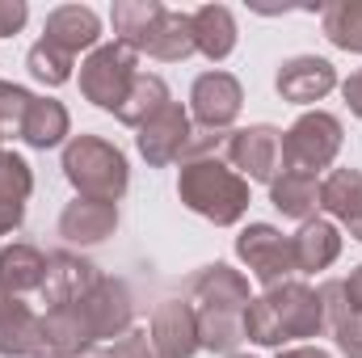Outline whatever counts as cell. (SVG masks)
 Wrapping results in <instances>:
<instances>
[{
    "mask_svg": "<svg viewBox=\"0 0 362 358\" xmlns=\"http://www.w3.org/2000/svg\"><path fill=\"white\" fill-rule=\"evenodd\" d=\"M0 139H4V131H0ZM0 152H4V148H0Z\"/></svg>",
    "mask_w": 362,
    "mask_h": 358,
    "instance_id": "41",
    "label": "cell"
},
{
    "mask_svg": "<svg viewBox=\"0 0 362 358\" xmlns=\"http://www.w3.org/2000/svg\"><path fill=\"white\" fill-rule=\"evenodd\" d=\"M325 329L329 321H325L320 287H308L299 278L278 282L245 308V342L253 346L282 350L286 342H308V337H320Z\"/></svg>",
    "mask_w": 362,
    "mask_h": 358,
    "instance_id": "1",
    "label": "cell"
},
{
    "mask_svg": "<svg viewBox=\"0 0 362 358\" xmlns=\"http://www.w3.org/2000/svg\"><path fill=\"white\" fill-rule=\"evenodd\" d=\"M189 135H194L189 110H185L181 101H169L156 118H148V122L139 127L135 148H139V156H144L152 169H169V165H177L181 156H185Z\"/></svg>",
    "mask_w": 362,
    "mask_h": 358,
    "instance_id": "10",
    "label": "cell"
},
{
    "mask_svg": "<svg viewBox=\"0 0 362 358\" xmlns=\"http://www.w3.org/2000/svg\"><path fill=\"white\" fill-rule=\"evenodd\" d=\"M17 135H21L30 148H38V152H47V148H64L68 135H72V114H68L64 101H55V97H38V93H34V101H30V110H25Z\"/></svg>",
    "mask_w": 362,
    "mask_h": 358,
    "instance_id": "21",
    "label": "cell"
},
{
    "mask_svg": "<svg viewBox=\"0 0 362 358\" xmlns=\"http://www.w3.org/2000/svg\"><path fill=\"white\" fill-rule=\"evenodd\" d=\"M139 72H144L139 55L127 42H118V38L101 42L81 64V97L93 101L97 110H105V114H118V105L127 101V93H131Z\"/></svg>",
    "mask_w": 362,
    "mask_h": 358,
    "instance_id": "5",
    "label": "cell"
},
{
    "mask_svg": "<svg viewBox=\"0 0 362 358\" xmlns=\"http://www.w3.org/2000/svg\"><path fill=\"white\" fill-rule=\"evenodd\" d=\"M346 144V127L329 110H303L286 131H282V169L286 173H308L316 178L337 161Z\"/></svg>",
    "mask_w": 362,
    "mask_h": 358,
    "instance_id": "4",
    "label": "cell"
},
{
    "mask_svg": "<svg viewBox=\"0 0 362 358\" xmlns=\"http://www.w3.org/2000/svg\"><path fill=\"white\" fill-rule=\"evenodd\" d=\"M148 59H160V64H181L194 55V13H181V8H165V17L156 21L152 38L144 42Z\"/></svg>",
    "mask_w": 362,
    "mask_h": 358,
    "instance_id": "24",
    "label": "cell"
},
{
    "mask_svg": "<svg viewBox=\"0 0 362 358\" xmlns=\"http://www.w3.org/2000/svg\"><path fill=\"white\" fill-rule=\"evenodd\" d=\"M320 211L350 224L362 215V169H333L320 181Z\"/></svg>",
    "mask_w": 362,
    "mask_h": 358,
    "instance_id": "29",
    "label": "cell"
},
{
    "mask_svg": "<svg viewBox=\"0 0 362 358\" xmlns=\"http://www.w3.org/2000/svg\"><path fill=\"white\" fill-rule=\"evenodd\" d=\"M291 258H295V274H320L341 258V232L333 219L312 215L299 224V232L291 236Z\"/></svg>",
    "mask_w": 362,
    "mask_h": 358,
    "instance_id": "18",
    "label": "cell"
},
{
    "mask_svg": "<svg viewBox=\"0 0 362 358\" xmlns=\"http://www.w3.org/2000/svg\"><path fill=\"white\" fill-rule=\"evenodd\" d=\"M38 358H68V354H55V350H42Z\"/></svg>",
    "mask_w": 362,
    "mask_h": 358,
    "instance_id": "39",
    "label": "cell"
},
{
    "mask_svg": "<svg viewBox=\"0 0 362 358\" xmlns=\"http://www.w3.org/2000/svg\"><path fill=\"white\" fill-rule=\"evenodd\" d=\"M270 207L282 219H312L320 211V181L308 178V173H278L270 181Z\"/></svg>",
    "mask_w": 362,
    "mask_h": 358,
    "instance_id": "25",
    "label": "cell"
},
{
    "mask_svg": "<svg viewBox=\"0 0 362 358\" xmlns=\"http://www.w3.org/2000/svg\"><path fill=\"white\" fill-rule=\"evenodd\" d=\"M76 358H156V354H152L148 329H127L122 337L101 342V346H89L85 354H76Z\"/></svg>",
    "mask_w": 362,
    "mask_h": 358,
    "instance_id": "32",
    "label": "cell"
},
{
    "mask_svg": "<svg viewBox=\"0 0 362 358\" xmlns=\"http://www.w3.org/2000/svg\"><path fill=\"white\" fill-rule=\"evenodd\" d=\"M177 198L215 228H232L249 215V181L240 178L223 156H189L177 169Z\"/></svg>",
    "mask_w": 362,
    "mask_h": 358,
    "instance_id": "2",
    "label": "cell"
},
{
    "mask_svg": "<svg viewBox=\"0 0 362 358\" xmlns=\"http://www.w3.org/2000/svg\"><path fill=\"white\" fill-rule=\"evenodd\" d=\"M47 258L38 245H25V241H13L0 249V291L4 295H30V291H42V278H47Z\"/></svg>",
    "mask_w": 362,
    "mask_h": 358,
    "instance_id": "22",
    "label": "cell"
},
{
    "mask_svg": "<svg viewBox=\"0 0 362 358\" xmlns=\"http://www.w3.org/2000/svg\"><path fill=\"white\" fill-rule=\"evenodd\" d=\"M240 105H245V85L223 68H211L189 85V118L202 131H232Z\"/></svg>",
    "mask_w": 362,
    "mask_h": 358,
    "instance_id": "7",
    "label": "cell"
},
{
    "mask_svg": "<svg viewBox=\"0 0 362 358\" xmlns=\"http://www.w3.org/2000/svg\"><path fill=\"white\" fill-rule=\"evenodd\" d=\"M64 178L76 190V198H97V202H118L131 185V165L127 152L101 135H72L64 144Z\"/></svg>",
    "mask_w": 362,
    "mask_h": 358,
    "instance_id": "3",
    "label": "cell"
},
{
    "mask_svg": "<svg viewBox=\"0 0 362 358\" xmlns=\"http://www.w3.org/2000/svg\"><path fill=\"white\" fill-rule=\"evenodd\" d=\"M47 350L42 316L21 299L0 291V358H38Z\"/></svg>",
    "mask_w": 362,
    "mask_h": 358,
    "instance_id": "13",
    "label": "cell"
},
{
    "mask_svg": "<svg viewBox=\"0 0 362 358\" xmlns=\"http://www.w3.org/2000/svg\"><path fill=\"white\" fill-rule=\"evenodd\" d=\"M320 299H325V321H329V333H333L337 350L346 358H362V312L346 299L341 278L325 282L320 287Z\"/></svg>",
    "mask_w": 362,
    "mask_h": 358,
    "instance_id": "23",
    "label": "cell"
},
{
    "mask_svg": "<svg viewBox=\"0 0 362 358\" xmlns=\"http://www.w3.org/2000/svg\"><path fill=\"white\" fill-rule=\"evenodd\" d=\"M118 232V202H97V198H72L59 211V236L76 249L105 245Z\"/></svg>",
    "mask_w": 362,
    "mask_h": 358,
    "instance_id": "15",
    "label": "cell"
},
{
    "mask_svg": "<svg viewBox=\"0 0 362 358\" xmlns=\"http://www.w3.org/2000/svg\"><path fill=\"white\" fill-rule=\"evenodd\" d=\"M25 21H30V4L25 0H0V38L21 34Z\"/></svg>",
    "mask_w": 362,
    "mask_h": 358,
    "instance_id": "34",
    "label": "cell"
},
{
    "mask_svg": "<svg viewBox=\"0 0 362 358\" xmlns=\"http://www.w3.org/2000/svg\"><path fill=\"white\" fill-rule=\"evenodd\" d=\"M198 312V346L211 354H236V346L245 342V312H228V308H194Z\"/></svg>",
    "mask_w": 362,
    "mask_h": 358,
    "instance_id": "28",
    "label": "cell"
},
{
    "mask_svg": "<svg viewBox=\"0 0 362 358\" xmlns=\"http://www.w3.org/2000/svg\"><path fill=\"white\" fill-rule=\"evenodd\" d=\"M148 342H152V354L156 358H194L198 346V312L189 299H165L156 304L152 312V325H148Z\"/></svg>",
    "mask_w": 362,
    "mask_h": 358,
    "instance_id": "12",
    "label": "cell"
},
{
    "mask_svg": "<svg viewBox=\"0 0 362 358\" xmlns=\"http://www.w3.org/2000/svg\"><path fill=\"white\" fill-rule=\"evenodd\" d=\"M189 304L198 308H228V312H245L253 304L249 295V278L228 262H211L189 278Z\"/></svg>",
    "mask_w": 362,
    "mask_h": 358,
    "instance_id": "16",
    "label": "cell"
},
{
    "mask_svg": "<svg viewBox=\"0 0 362 358\" xmlns=\"http://www.w3.org/2000/svg\"><path fill=\"white\" fill-rule=\"evenodd\" d=\"M278 358H333V354L320 350V346H286V350H278Z\"/></svg>",
    "mask_w": 362,
    "mask_h": 358,
    "instance_id": "37",
    "label": "cell"
},
{
    "mask_svg": "<svg viewBox=\"0 0 362 358\" xmlns=\"http://www.w3.org/2000/svg\"><path fill=\"white\" fill-rule=\"evenodd\" d=\"M240 42V30H236V17L228 4H202L194 8V51L211 64H223Z\"/></svg>",
    "mask_w": 362,
    "mask_h": 358,
    "instance_id": "20",
    "label": "cell"
},
{
    "mask_svg": "<svg viewBox=\"0 0 362 358\" xmlns=\"http://www.w3.org/2000/svg\"><path fill=\"white\" fill-rule=\"evenodd\" d=\"M341 97H346L350 114L362 118V68H358V72H350V81H341Z\"/></svg>",
    "mask_w": 362,
    "mask_h": 358,
    "instance_id": "35",
    "label": "cell"
},
{
    "mask_svg": "<svg viewBox=\"0 0 362 358\" xmlns=\"http://www.w3.org/2000/svg\"><path fill=\"white\" fill-rule=\"evenodd\" d=\"M25 68H30V76H34L38 85H47V89H59V85H68V81H72L76 55H68V51H59L55 42L38 38V42L25 51Z\"/></svg>",
    "mask_w": 362,
    "mask_h": 358,
    "instance_id": "31",
    "label": "cell"
},
{
    "mask_svg": "<svg viewBox=\"0 0 362 358\" xmlns=\"http://www.w3.org/2000/svg\"><path fill=\"white\" fill-rule=\"evenodd\" d=\"M228 358H257V354H240V350H236V354H228Z\"/></svg>",
    "mask_w": 362,
    "mask_h": 358,
    "instance_id": "40",
    "label": "cell"
},
{
    "mask_svg": "<svg viewBox=\"0 0 362 358\" xmlns=\"http://www.w3.org/2000/svg\"><path fill=\"white\" fill-rule=\"evenodd\" d=\"M169 101H173V93H169V85H165V76H156V72H139L135 85H131V93H127V101L118 105L114 118L139 131V127H144L148 118H156Z\"/></svg>",
    "mask_w": 362,
    "mask_h": 358,
    "instance_id": "27",
    "label": "cell"
},
{
    "mask_svg": "<svg viewBox=\"0 0 362 358\" xmlns=\"http://www.w3.org/2000/svg\"><path fill=\"white\" fill-rule=\"evenodd\" d=\"M341 287H346V299L362 312V266L350 270V278H341Z\"/></svg>",
    "mask_w": 362,
    "mask_h": 358,
    "instance_id": "36",
    "label": "cell"
},
{
    "mask_svg": "<svg viewBox=\"0 0 362 358\" xmlns=\"http://www.w3.org/2000/svg\"><path fill=\"white\" fill-rule=\"evenodd\" d=\"M42 38L55 42V47L68 51V55L97 51V47H101V17L93 13L89 4H59V8L47 13Z\"/></svg>",
    "mask_w": 362,
    "mask_h": 358,
    "instance_id": "17",
    "label": "cell"
},
{
    "mask_svg": "<svg viewBox=\"0 0 362 358\" xmlns=\"http://www.w3.org/2000/svg\"><path fill=\"white\" fill-rule=\"evenodd\" d=\"M236 258L249 266V274L270 291L278 282H286L295 274V258H291V236H282L274 224H249L236 236Z\"/></svg>",
    "mask_w": 362,
    "mask_h": 358,
    "instance_id": "8",
    "label": "cell"
},
{
    "mask_svg": "<svg viewBox=\"0 0 362 358\" xmlns=\"http://www.w3.org/2000/svg\"><path fill=\"white\" fill-rule=\"evenodd\" d=\"M160 17H165V4L160 0H114V8H110L114 38L127 42L135 55L144 51V42L152 38V30H156Z\"/></svg>",
    "mask_w": 362,
    "mask_h": 358,
    "instance_id": "26",
    "label": "cell"
},
{
    "mask_svg": "<svg viewBox=\"0 0 362 358\" xmlns=\"http://www.w3.org/2000/svg\"><path fill=\"white\" fill-rule=\"evenodd\" d=\"M101 278L105 274L93 266V262L76 258V253H51L47 258V278H42V291L38 295H42L47 312L51 308H68V304H81Z\"/></svg>",
    "mask_w": 362,
    "mask_h": 358,
    "instance_id": "14",
    "label": "cell"
},
{
    "mask_svg": "<svg viewBox=\"0 0 362 358\" xmlns=\"http://www.w3.org/2000/svg\"><path fill=\"white\" fill-rule=\"evenodd\" d=\"M346 228H350V236H354V241H358V245H362V215H358V219H350Z\"/></svg>",
    "mask_w": 362,
    "mask_h": 358,
    "instance_id": "38",
    "label": "cell"
},
{
    "mask_svg": "<svg viewBox=\"0 0 362 358\" xmlns=\"http://www.w3.org/2000/svg\"><path fill=\"white\" fill-rule=\"evenodd\" d=\"M89 337V346H101V342H114L122 337L127 329H135V299H131V287L122 278H101L81 304H68Z\"/></svg>",
    "mask_w": 362,
    "mask_h": 358,
    "instance_id": "6",
    "label": "cell"
},
{
    "mask_svg": "<svg viewBox=\"0 0 362 358\" xmlns=\"http://www.w3.org/2000/svg\"><path fill=\"white\" fill-rule=\"evenodd\" d=\"M34 194V169L17 152H0V236L17 232L25 219V202Z\"/></svg>",
    "mask_w": 362,
    "mask_h": 358,
    "instance_id": "19",
    "label": "cell"
},
{
    "mask_svg": "<svg viewBox=\"0 0 362 358\" xmlns=\"http://www.w3.org/2000/svg\"><path fill=\"white\" fill-rule=\"evenodd\" d=\"M223 161L245 181H266L270 185L278 178V165H282V131L270 127V122H253V127L232 131Z\"/></svg>",
    "mask_w": 362,
    "mask_h": 358,
    "instance_id": "9",
    "label": "cell"
},
{
    "mask_svg": "<svg viewBox=\"0 0 362 358\" xmlns=\"http://www.w3.org/2000/svg\"><path fill=\"white\" fill-rule=\"evenodd\" d=\"M274 89L291 105H316L337 89V68L325 55H291L274 72Z\"/></svg>",
    "mask_w": 362,
    "mask_h": 358,
    "instance_id": "11",
    "label": "cell"
},
{
    "mask_svg": "<svg viewBox=\"0 0 362 358\" xmlns=\"http://www.w3.org/2000/svg\"><path fill=\"white\" fill-rule=\"evenodd\" d=\"M320 30L337 51L362 55V0H333L320 8Z\"/></svg>",
    "mask_w": 362,
    "mask_h": 358,
    "instance_id": "30",
    "label": "cell"
},
{
    "mask_svg": "<svg viewBox=\"0 0 362 358\" xmlns=\"http://www.w3.org/2000/svg\"><path fill=\"white\" fill-rule=\"evenodd\" d=\"M30 101H34V93L21 89V85H13V81H0V131L8 135H17L21 131V118H25V110H30Z\"/></svg>",
    "mask_w": 362,
    "mask_h": 358,
    "instance_id": "33",
    "label": "cell"
}]
</instances>
